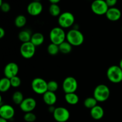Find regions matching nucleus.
Listing matches in <instances>:
<instances>
[{
    "instance_id": "1",
    "label": "nucleus",
    "mask_w": 122,
    "mask_h": 122,
    "mask_svg": "<svg viewBox=\"0 0 122 122\" xmlns=\"http://www.w3.org/2000/svg\"><path fill=\"white\" fill-rule=\"evenodd\" d=\"M66 40L72 46H78L84 42V36L78 29H72L66 33Z\"/></svg>"
},
{
    "instance_id": "2",
    "label": "nucleus",
    "mask_w": 122,
    "mask_h": 122,
    "mask_svg": "<svg viewBox=\"0 0 122 122\" xmlns=\"http://www.w3.org/2000/svg\"><path fill=\"white\" fill-rule=\"evenodd\" d=\"M110 95V90L107 85L100 84L95 88L93 93V97L98 102H102L107 101Z\"/></svg>"
},
{
    "instance_id": "3",
    "label": "nucleus",
    "mask_w": 122,
    "mask_h": 122,
    "mask_svg": "<svg viewBox=\"0 0 122 122\" xmlns=\"http://www.w3.org/2000/svg\"><path fill=\"white\" fill-rule=\"evenodd\" d=\"M66 39V33L61 27H55L50 31V39L51 43L59 45L65 41Z\"/></svg>"
},
{
    "instance_id": "4",
    "label": "nucleus",
    "mask_w": 122,
    "mask_h": 122,
    "mask_svg": "<svg viewBox=\"0 0 122 122\" xmlns=\"http://www.w3.org/2000/svg\"><path fill=\"white\" fill-rule=\"evenodd\" d=\"M107 77L112 83H120L122 81V69L119 66H112L107 69Z\"/></svg>"
},
{
    "instance_id": "5",
    "label": "nucleus",
    "mask_w": 122,
    "mask_h": 122,
    "mask_svg": "<svg viewBox=\"0 0 122 122\" xmlns=\"http://www.w3.org/2000/svg\"><path fill=\"white\" fill-rule=\"evenodd\" d=\"M31 87L36 94L43 95L48 91V82L44 79L36 77L32 80Z\"/></svg>"
},
{
    "instance_id": "6",
    "label": "nucleus",
    "mask_w": 122,
    "mask_h": 122,
    "mask_svg": "<svg viewBox=\"0 0 122 122\" xmlns=\"http://www.w3.org/2000/svg\"><path fill=\"white\" fill-rule=\"evenodd\" d=\"M75 18L73 14L69 11L62 13L58 16V23L60 27L63 29L69 28L73 25Z\"/></svg>"
},
{
    "instance_id": "7",
    "label": "nucleus",
    "mask_w": 122,
    "mask_h": 122,
    "mask_svg": "<svg viewBox=\"0 0 122 122\" xmlns=\"http://www.w3.org/2000/svg\"><path fill=\"white\" fill-rule=\"evenodd\" d=\"M91 8L95 14L102 15H106L109 7L105 0H94L92 2Z\"/></svg>"
},
{
    "instance_id": "8",
    "label": "nucleus",
    "mask_w": 122,
    "mask_h": 122,
    "mask_svg": "<svg viewBox=\"0 0 122 122\" xmlns=\"http://www.w3.org/2000/svg\"><path fill=\"white\" fill-rule=\"evenodd\" d=\"M62 86L65 94L75 93L78 88V83L75 77L68 76L63 81Z\"/></svg>"
},
{
    "instance_id": "9",
    "label": "nucleus",
    "mask_w": 122,
    "mask_h": 122,
    "mask_svg": "<svg viewBox=\"0 0 122 122\" xmlns=\"http://www.w3.org/2000/svg\"><path fill=\"white\" fill-rule=\"evenodd\" d=\"M21 56L26 59H30L34 56L36 52V46L31 42L22 43L20 48Z\"/></svg>"
},
{
    "instance_id": "10",
    "label": "nucleus",
    "mask_w": 122,
    "mask_h": 122,
    "mask_svg": "<svg viewBox=\"0 0 122 122\" xmlns=\"http://www.w3.org/2000/svg\"><path fill=\"white\" fill-rule=\"evenodd\" d=\"M54 119L57 122H66L70 118V114L66 108L63 107H58L56 108L53 113Z\"/></svg>"
},
{
    "instance_id": "11",
    "label": "nucleus",
    "mask_w": 122,
    "mask_h": 122,
    "mask_svg": "<svg viewBox=\"0 0 122 122\" xmlns=\"http://www.w3.org/2000/svg\"><path fill=\"white\" fill-rule=\"evenodd\" d=\"M19 106L21 110L25 113L32 112L36 107V101L33 98H26L24 99Z\"/></svg>"
},
{
    "instance_id": "12",
    "label": "nucleus",
    "mask_w": 122,
    "mask_h": 122,
    "mask_svg": "<svg viewBox=\"0 0 122 122\" xmlns=\"http://www.w3.org/2000/svg\"><path fill=\"white\" fill-rule=\"evenodd\" d=\"M19 71V66L14 62H10L5 66L4 69V74L5 77L11 79L14 76H17Z\"/></svg>"
},
{
    "instance_id": "13",
    "label": "nucleus",
    "mask_w": 122,
    "mask_h": 122,
    "mask_svg": "<svg viewBox=\"0 0 122 122\" xmlns=\"http://www.w3.org/2000/svg\"><path fill=\"white\" fill-rule=\"evenodd\" d=\"M15 110L11 106L8 104H2L0 107V116L1 118L8 120L14 117Z\"/></svg>"
},
{
    "instance_id": "14",
    "label": "nucleus",
    "mask_w": 122,
    "mask_h": 122,
    "mask_svg": "<svg viewBox=\"0 0 122 122\" xmlns=\"http://www.w3.org/2000/svg\"><path fill=\"white\" fill-rule=\"evenodd\" d=\"M43 5L41 2L32 1L27 7V11L32 16H37L42 12Z\"/></svg>"
},
{
    "instance_id": "15",
    "label": "nucleus",
    "mask_w": 122,
    "mask_h": 122,
    "mask_svg": "<svg viewBox=\"0 0 122 122\" xmlns=\"http://www.w3.org/2000/svg\"><path fill=\"white\" fill-rule=\"evenodd\" d=\"M106 16L108 20L112 21H118L121 18V11L116 7H110L106 13Z\"/></svg>"
},
{
    "instance_id": "16",
    "label": "nucleus",
    "mask_w": 122,
    "mask_h": 122,
    "mask_svg": "<svg viewBox=\"0 0 122 122\" xmlns=\"http://www.w3.org/2000/svg\"><path fill=\"white\" fill-rule=\"evenodd\" d=\"M42 99L45 104L48 106H54L56 103L57 100V97L55 92L50 91H46L44 94H43Z\"/></svg>"
},
{
    "instance_id": "17",
    "label": "nucleus",
    "mask_w": 122,
    "mask_h": 122,
    "mask_svg": "<svg viewBox=\"0 0 122 122\" xmlns=\"http://www.w3.org/2000/svg\"><path fill=\"white\" fill-rule=\"evenodd\" d=\"M90 114L93 119L98 120L102 119L104 116V110L101 106L97 105L91 109Z\"/></svg>"
},
{
    "instance_id": "18",
    "label": "nucleus",
    "mask_w": 122,
    "mask_h": 122,
    "mask_svg": "<svg viewBox=\"0 0 122 122\" xmlns=\"http://www.w3.org/2000/svg\"><path fill=\"white\" fill-rule=\"evenodd\" d=\"M44 39L45 38L42 33L40 32H36L32 34L30 42L35 46H38L41 45L44 43Z\"/></svg>"
},
{
    "instance_id": "19",
    "label": "nucleus",
    "mask_w": 122,
    "mask_h": 122,
    "mask_svg": "<svg viewBox=\"0 0 122 122\" xmlns=\"http://www.w3.org/2000/svg\"><path fill=\"white\" fill-rule=\"evenodd\" d=\"M65 101L70 105L77 104L79 101V98L76 93H69L66 94L64 96Z\"/></svg>"
},
{
    "instance_id": "20",
    "label": "nucleus",
    "mask_w": 122,
    "mask_h": 122,
    "mask_svg": "<svg viewBox=\"0 0 122 122\" xmlns=\"http://www.w3.org/2000/svg\"><path fill=\"white\" fill-rule=\"evenodd\" d=\"M32 33L29 30H23L18 35L19 39L23 43L30 42L32 38Z\"/></svg>"
},
{
    "instance_id": "21",
    "label": "nucleus",
    "mask_w": 122,
    "mask_h": 122,
    "mask_svg": "<svg viewBox=\"0 0 122 122\" xmlns=\"http://www.w3.org/2000/svg\"><path fill=\"white\" fill-rule=\"evenodd\" d=\"M11 87L10 79L4 77L0 80V91L1 92H5L8 91Z\"/></svg>"
},
{
    "instance_id": "22",
    "label": "nucleus",
    "mask_w": 122,
    "mask_h": 122,
    "mask_svg": "<svg viewBox=\"0 0 122 122\" xmlns=\"http://www.w3.org/2000/svg\"><path fill=\"white\" fill-rule=\"evenodd\" d=\"M59 46L60 52L64 54H67L70 53L72 51V45L68 42L67 41H65L63 43L58 45Z\"/></svg>"
},
{
    "instance_id": "23",
    "label": "nucleus",
    "mask_w": 122,
    "mask_h": 122,
    "mask_svg": "<svg viewBox=\"0 0 122 122\" xmlns=\"http://www.w3.org/2000/svg\"><path fill=\"white\" fill-rule=\"evenodd\" d=\"M49 13L53 17L59 16L61 13V9L58 4H51L49 7Z\"/></svg>"
},
{
    "instance_id": "24",
    "label": "nucleus",
    "mask_w": 122,
    "mask_h": 122,
    "mask_svg": "<svg viewBox=\"0 0 122 122\" xmlns=\"http://www.w3.org/2000/svg\"><path fill=\"white\" fill-rule=\"evenodd\" d=\"M27 19L23 15H19L15 17L14 20V25L18 28H21L26 25Z\"/></svg>"
},
{
    "instance_id": "25",
    "label": "nucleus",
    "mask_w": 122,
    "mask_h": 122,
    "mask_svg": "<svg viewBox=\"0 0 122 122\" xmlns=\"http://www.w3.org/2000/svg\"><path fill=\"white\" fill-rule=\"evenodd\" d=\"M97 100L93 97L86 98L84 100L83 105H84V106L86 108H89V109L91 110L92 108H94V107H95L96 106H97Z\"/></svg>"
},
{
    "instance_id": "26",
    "label": "nucleus",
    "mask_w": 122,
    "mask_h": 122,
    "mask_svg": "<svg viewBox=\"0 0 122 122\" xmlns=\"http://www.w3.org/2000/svg\"><path fill=\"white\" fill-rule=\"evenodd\" d=\"M24 97L22 93L20 91H15V92L13 93L12 95V100L13 102L16 105H19L24 100Z\"/></svg>"
},
{
    "instance_id": "27",
    "label": "nucleus",
    "mask_w": 122,
    "mask_h": 122,
    "mask_svg": "<svg viewBox=\"0 0 122 122\" xmlns=\"http://www.w3.org/2000/svg\"><path fill=\"white\" fill-rule=\"evenodd\" d=\"M47 51L51 56H56L60 52L59 46L53 43H51L48 46Z\"/></svg>"
},
{
    "instance_id": "28",
    "label": "nucleus",
    "mask_w": 122,
    "mask_h": 122,
    "mask_svg": "<svg viewBox=\"0 0 122 122\" xmlns=\"http://www.w3.org/2000/svg\"><path fill=\"white\" fill-rule=\"evenodd\" d=\"M58 89V84L56 81H50L48 82V91L56 92Z\"/></svg>"
},
{
    "instance_id": "29",
    "label": "nucleus",
    "mask_w": 122,
    "mask_h": 122,
    "mask_svg": "<svg viewBox=\"0 0 122 122\" xmlns=\"http://www.w3.org/2000/svg\"><path fill=\"white\" fill-rule=\"evenodd\" d=\"M23 119L26 122H34L36 120V116L32 112H29L25 113Z\"/></svg>"
},
{
    "instance_id": "30",
    "label": "nucleus",
    "mask_w": 122,
    "mask_h": 122,
    "mask_svg": "<svg viewBox=\"0 0 122 122\" xmlns=\"http://www.w3.org/2000/svg\"><path fill=\"white\" fill-rule=\"evenodd\" d=\"M10 79L11 87H13V88H18L21 85V81L19 76H14V77H12V78Z\"/></svg>"
},
{
    "instance_id": "31",
    "label": "nucleus",
    "mask_w": 122,
    "mask_h": 122,
    "mask_svg": "<svg viewBox=\"0 0 122 122\" xmlns=\"http://www.w3.org/2000/svg\"><path fill=\"white\" fill-rule=\"evenodd\" d=\"M1 7V10L2 12L4 13H8L10 11L11 9L10 5L8 3V2H4L2 4L0 5Z\"/></svg>"
},
{
    "instance_id": "32",
    "label": "nucleus",
    "mask_w": 122,
    "mask_h": 122,
    "mask_svg": "<svg viewBox=\"0 0 122 122\" xmlns=\"http://www.w3.org/2000/svg\"><path fill=\"white\" fill-rule=\"evenodd\" d=\"M105 1H106V3L108 5L109 8L114 7L117 2V0H105Z\"/></svg>"
},
{
    "instance_id": "33",
    "label": "nucleus",
    "mask_w": 122,
    "mask_h": 122,
    "mask_svg": "<svg viewBox=\"0 0 122 122\" xmlns=\"http://www.w3.org/2000/svg\"><path fill=\"white\" fill-rule=\"evenodd\" d=\"M5 35V31L2 27H0V38L2 39Z\"/></svg>"
},
{
    "instance_id": "34",
    "label": "nucleus",
    "mask_w": 122,
    "mask_h": 122,
    "mask_svg": "<svg viewBox=\"0 0 122 122\" xmlns=\"http://www.w3.org/2000/svg\"><path fill=\"white\" fill-rule=\"evenodd\" d=\"M55 110H56V107H54V106H49V112H50V113H52L53 114V113L54 112Z\"/></svg>"
},
{
    "instance_id": "35",
    "label": "nucleus",
    "mask_w": 122,
    "mask_h": 122,
    "mask_svg": "<svg viewBox=\"0 0 122 122\" xmlns=\"http://www.w3.org/2000/svg\"><path fill=\"white\" fill-rule=\"evenodd\" d=\"M51 4H58V2H60L61 0H48Z\"/></svg>"
},
{
    "instance_id": "36",
    "label": "nucleus",
    "mask_w": 122,
    "mask_h": 122,
    "mask_svg": "<svg viewBox=\"0 0 122 122\" xmlns=\"http://www.w3.org/2000/svg\"><path fill=\"white\" fill-rule=\"evenodd\" d=\"M0 122H7V120L5 119H3V118L0 117Z\"/></svg>"
},
{
    "instance_id": "37",
    "label": "nucleus",
    "mask_w": 122,
    "mask_h": 122,
    "mask_svg": "<svg viewBox=\"0 0 122 122\" xmlns=\"http://www.w3.org/2000/svg\"><path fill=\"white\" fill-rule=\"evenodd\" d=\"M119 67H120V68L122 69V58L121 60H120V62H119Z\"/></svg>"
},
{
    "instance_id": "38",
    "label": "nucleus",
    "mask_w": 122,
    "mask_h": 122,
    "mask_svg": "<svg viewBox=\"0 0 122 122\" xmlns=\"http://www.w3.org/2000/svg\"><path fill=\"white\" fill-rule=\"evenodd\" d=\"M3 2H2V0H0V5H1L3 3Z\"/></svg>"
},
{
    "instance_id": "39",
    "label": "nucleus",
    "mask_w": 122,
    "mask_h": 122,
    "mask_svg": "<svg viewBox=\"0 0 122 122\" xmlns=\"http://www.w3.org/2000/svg\"><path fill=\"white\" fill-rule=\"evenodd\" d=\"M34 1H38V2H40L41 0H33Z\"/></svg>"
},
{
    "instance_id": "40",
    "label": "nucleus",
    "mask_w": 122,
    "mask_h": 122,
    "mask_svg": "<svg viewBox=\"0 0 122 122\" xmlns=\"http://www.w3.org/2000/svg\"><path fill=\"white\" fill-rule=\"evenodd\" d=\"M121 29H122V28H121Z\"/></svg>"
}]
</instances>
